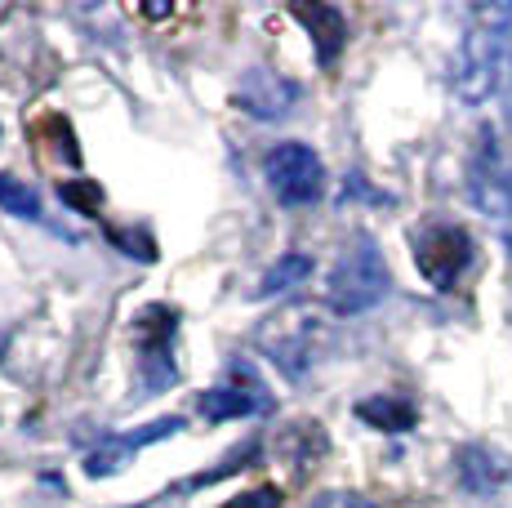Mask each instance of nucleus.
Instances as JSON below:
<instances>
[{"mask_svg":"<svg viewBox=\"0 0 512 508\" xmlns=\"http://www.w3.org/2000/svg\"><path fill=\"white\" fill-rule=\"evenodd\" d=\"M504 23L508 9H481L477 27L464 36L455 54V94L468 103H481L495 94L499 63H504Z\"/></svg>","mask_w":512,"mask_h":508,"instance_id":"obj_2","label":"nucleus"},{"mask_svg":"<svg viewBox=\"0 0 512 508\" xmlns=\"http://www.w3.org/2000/svg\"><path fill=\"white\" fill-rule=\"evenodd\" d=\"M179 428H183V419L170 415V419H156V424L139 428V433H107L103 442H98L94 451L85 455V473H90V477H112V473H121V468L130 464V459L139 455L143 446L161 442V437H174Z\"/></svg>","mask_w":512,"mask_h":508,"instance_id":"obj_8","label":"nucleus"},{"mask_svg":"<svg viewBox=\"0 0 512 508\" xmlns=\"http://www.w3.org/2000/svg\"><path fill=\"white\" fill-rule=\"evenodd\" d=\"M308 508H379V504L366 500V495H357V491H326V495H317Z\"/></svg>","mask_w":512,"mask_h":508,"instance_id":"obj_18","label":"nucleus"},{"mask_svg":"<svg viewBox=\"0 0 512 508\" xmlns=\"http://www.w3.org/2000/svg\"><path fill=\"white\" fill-rule=\"evenodd\" d=\"M383 295H388V263L366 232H357L330 272V308L343 317H357V312L379 304Z\"/></svg>","mask_w":512,"mask_h":508,"instance_id":"obj_1","label":"nucleus"},{"mask_svg":"<svg viewBox=\"0 0 512 508\" xmlns=\"http://www.w3.org/2000/svg\"><path fill=\"white\" fill-rule=\"evenodd\" d=\"M223 508H281V491L277 486H259V491L236 495V500H228Z\"/></svg>","mask_w":512,"mask_h":508,"instance_id":"obj_17","label":"nucleus"},{"mask_svg":"<svg viewBox=\"0 0 512 508\" xmlns=\"http://www.w3.org/2000/svg\"><path fill=\"white\" fill-rule=\"evenodd\" d=\"M174 330H179V312L156 304V308H143L139 321H134V339H139V370H143V384L152 388H165L179 379L174 370Z\"/></svg>","mask_w":512,"mask_h":508,"instance_id":"obj_7","label":"nucleus"},{"mask_svg":"<svg viewBox=\"0 0 512 508\" xmlns=\"http://www.w3.org/2000/svg\"><path fill=\"white\" fill-rule=\"evenodd\" d=\"M268 188L277 192V201L285 205H312L326 188V165L308 143H277L263 161Z\"/></svg>","mask_w":512,"mask_h":508,"instance_id":"obj_4","label":"nucleus"},{"mask_svg":"<svg viewBox=\"0 0 512 508\" xmlns=\"http://www.w3.org/2000/svg\"><path fill=\"white\" fill-rule=\"evenodd\" d=\"M415 263L428 277V286L437 290H455L464 268L472 263V237L459 223H432L415 237Z\"/></svg>","mask_w":512,"mask_h":508,"instance_id":"obj_5","label":"nucleus"},{"mask_svg":"<svg viewBox=\"0 0 512 508\" xmlns=\"http://www.w3.org/2000/svg\"><path fill=\"white\" fill-rule=\"evenodd\" d=\"M63 201L76 205L81 214H98V205H103V192H98L94 183H63Z\"/></svg>","mask_w":512,"mask_h":508,"instance_id":"obj_16","label":"nucleus"},{"mask_svg":"<svg viewBox=\"0 0 512 508\" xmlns=\"http://www.w3.org/2000/svg\"><path fill=\"white\" fill-rule=\"evenodd\" d=\"M263 406V397L254 393H241V388H210L201 397V415L210 424H223V419H241V415H254Z\"/></svg>","mask_w":512,"mask_h":508,"instance_id":"obj_13","label":"nucleus"},{"mask_svg":"<svg viewBox=\"0 0 512 508\" xmlns=\"http://www.w3.org/2000/svg\"><path fill=\"white\" fill-rule=\"evenodd\" d=\"M0 210L14 219H41V197L14 174H0Z\"/></svg>","mask_w":512,"mask_h":508,"instance_id":"obj_15","label":"nucleus"},{"mask_svg":"<svg viewBox=\"0 0 512 508\" xmlns=\"http://www.w3.org/2000/svg\"><path fill=\"white\" fill-rule=\"evenodd\" d=\"M459 477H464L468 491H495L499 482H508V468H499V459L481 446H468L459 455Z\"/></svg>","mask_w":512,"mask_h":508,"instance_id":"obj_14","label":"nucleus"},{"mask_svg":"<svg viewBox=\"0 0 512 508\" xmlns=\"http://www.w3.org/2000/svg\"><path fill=\"white\" fill-rule=\"evenodd\" d=\"M468 174H472L468 179L472 201L495 219V228L504 232L508 246H512V170H508L504 152H499V143L490 130H481V143H477V152H472Z\"/></svg>","mask_w":512,"mask_h":508,"instance_id":"obj_3","label":"nucleus"},{"mask_svg":"<svg viewBox=\"0 0 512 508\" xmlns=\"http://www.w3.org/2000/svg\"><path fill=\"white\" fill-rule=\"evenodd\" d=\"M290 14L299 18V23L312 32V45H317V58L330 67L334 58H339L343 45H348V18H343L334 5H294Z\"/></svg>","mask_w":512,"mask_h":508,"instance_id":"obj_10","label":"nucleus"},{"mask_svg":"<svg viewBox=\"0 0 512 508\" xmlns=\"http://www.w3.org/2000/svg\"><path fill=\"white\" fill-rule=\"evenodd\" d=\"M308 277H312V259H308V254H303V250L281 254V259L272 263L268 272H263V281H259V299H272V295H281V290L303 286Z\"/></svg>","mask_w":512,"mask_h":508,"instance_id":"obj_12","label":"nucleus"},{"mask_svg":"<svg viewBox=\"0 0 512 508\" xmlns=\"http://www.w3.org/2000/svg\"><path fill=\"white\" fill-rule=\"evenodd\" d=\"M357 415L366 419L370 428H379V433H410L419 419V410L406 402V397H392V393H379L370 397V402L357 406Z\"/></svg>","mask_w":512,"mask_h":508,"instance_id":"obj_11","label":"nucleus"},{"mask_svg":"<svg viewBox=\"0 0 512 508\" xmlns=\"http://www.w3.org/2000/svg\"><path fill=\"white\" fill-rule=\"evenodd\" d=\"M317 335H321V317L308 308H290L281 312V317H272L268 326H263L259 344L268 348V357L277 361L290 379H299L303 370L312 366V357H317Z\"/></svg>","mask_w":512,"mask_h":508,"instance_id":"obj_6","label":"nucleus"},{"mask_svg":"<svg viewBox=\"0 0 512 508\" xmlns=\"http://www.w3.org/2000/svg\"><path fill=\"white\" fill-rule=\"evenodd\" d=\"M294 94L299 90H294L285 76L268 72V67H250L245 81H241V90H236V103H241L250 116H259V121H277V116L290 112Z\"/></svg>","mask_w":512,"mask_h":508,"instance_id":"obj_9","label":"nucleus"},{"mask_svg":"<svg viewBox=\"0 0 512 508\" xmlns=\"http://www.w3.org/2000/svg\"><path fill=\"white\" fill-rule=\"evenodd\" d=\"M130 508H174L170 500H147V504H130Z\"/></svg>","mask_w":512,"mask_h":508,"instance_id":"obj_19","label":"nucleus"}]
</instances>
